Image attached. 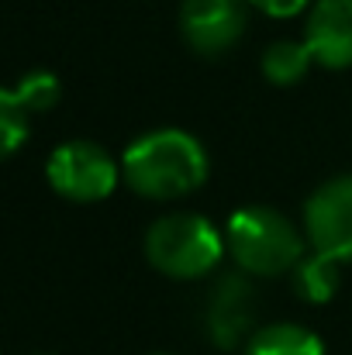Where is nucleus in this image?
Returning a JSON list of instances; mask_svg holds the SVG:
<instances>
[{
  "mask_svg": "<svg viewBox=\"0 0 352 355\" xmlns=\"http://www.w3.org/2000/svg\"><path fill=\"white\" fill-rule=\"evenodd\" d=\"M339 266H342V262H335V259H328V255H321V252L301 259L297 269H294V286H297V293H301L304 300H311V304L332 300L335 290H339Z\"/></svg>",
  "mask_w": 352,
  "mask_h": 355,
  "instance_id": "f8f14e48",
  "label": "nucleus"
},
{
  "mask_svg": "<svg viewBox=\"0 0 352 355\" xmlns=\"http://www.w3.org/2000/svg\"><path fill=\"white\" fill-rule=\"evenodd\" d=\"M0 138H3V155H14L17 145L28 138V114L0 104Z\"/></svg>",
  "mask_w": 352,
  "mask_h": 355,
  "instance_id": "ddd939ff",
  "label": "nucleus"
},
{
  "mask_svg": "<svg viewBox=\"0 0 352 355\" xmlns=\"http://www.w3.org/2000/svg\"><path fill=\"white\" fill-rule=\"evenodd\" d=\"M249 3L269 17H297V14H304V7L311 0H249Z\"/></svg>",
  "mask_w": 352,
  "mask_h": 355,
  "instance_id": "4468645a",
  "label": "nucleus"
},
{
  "mask_svg": "<svg viewBox=\"0 0 352 355\" xmlns=\"http://www.w3.org/2000/svg\"><path fill=\"white\" fill-rule=\"evenodd\" d=\"M56 101H59V80L52 73H42V69L21 76L17 83H10L0 94V104L14 107L21 114H42V111L56 107Z\"/></svg>",
  "mask_w": 352,
  "mask_h": 355,
  "instance_id": "9d476101",
  "label": "nucleus"
},
{
  "mask_svg": "<svg viewBox=\"0 0 352 355\" xmlns=\"http://www.w3.org/2000/svg\"><path fill=\"white\" fill-rule=\"evenodd\" d=\"M252 290L242 276H225L218 286H215V297H211V338L225 349H232L235 342L245 335V328L252 324Z\"/></svg>",
  "mask_w": 352,
  "mask_h": 355,
  "instance_id": "6e6552de",
  "label": "nucleus"
},
{
  "mask_svg": "<svg viewBox=\"0 0 352 355\" xmlns=\"http://www.w3.org/2000/svg\"><path fill=\"white\" fill-rule=\"evenodd\" d=\"M121 176L138 197L176 200L208 180V152L194 135L180 128H159L124 148Z\"/></svg>",
  "mask_w": 352,
  "mask_h": 355,
  "instance_id": "f257e3e1",
  "label": "nucleus"
},
{
  "mask_svg": "<svg viewBox=\"0 0 352 355\" xmlns=\"http://www.w3.org/2000/svg\"><path fill=\"white\" fill-rule=\"evenodd\" d=\"M117 176H121V166L111 159V152L101 148L97 141H83V138L59 145L45 162L49 187L73 204H97V200L111 197Z\"/></svg>",
  "mask_w": 352,
  "mask_h": 355,
  "instance_id": "20e7f679",
  "label": "nucleus"
},
{
  "mask_svg": "<svg viewBox=\"0 0 352 355\" xmlns=\"http://www.w3.org/2000/svg\"><path fill=\"white\" fill-rule=\"evenodd\" d=\"M225 241L235 262L252 276H280L304 259L301 232L269 207H242L228 218Z\"/></svg>",
  "mask_w": 352,
  "mask_h": 355,
  "instance_id": "f03ea898",
  "label": "nucleus"
},
{
  "mask_svg": "<svg viewBox=\"0 0 352 355\" xmlns=\"http://www.w3.org/2000/svg\"><path fill=\"white\" fill-rule=\"evenodd\" d=\"M304 232L315 252L349 262L352 259V176L321 183L304 207Z\"/></svg>",
  "mask_w": 352,
  "mask_h": 355,
  "instance_id": "39448f33",
  "label": "nucleus"
},
{
  "mask_svg": "<svg viewBox=\"0 0 352 355\" xmlns=\"http://www.w3.org/2000/svg\"><path fill=\"white\" fill-rule=\"evenodd\" d=\"M245 0H183L180 31L183 42L201 55L228 52L245 31Z\"/></svg>",
  "mask_w": 352,
  "mask_h": 355,
  "instance_id": "423d86ee",
  "label": "nucleus"
},
{
  "mask_svg": "<svg viewBox=\"0 0 352 355\" xmlns=\"http://www.w3.org/2000/svg\"><path fill=\"white\" fill-rule=\"evenodd\" d=\"M225 245L218 228L201 214H169L159 218L145 235L149 262L173 279H201L218 269Z\"/></svg>",
  "mask_w": 352,
  "mask_h": 355,
  "instance_id": "7ed1b4c3",
  "label": "nucleus"
},
{
  "mask_svg": "<svg viewBox=\"0 0 352 355\" xmlns=\"http://www.w3.org/2000/svg\"><path fill=\"white\" fill-rule=\"evenodd\" d=\"M245 355H325V345L311 328L283 321V324L259 328L249 338Z\"/></svg>",
  "mask_w": 352,
  "mask_h": 355,
  "instance_id": "1a4fd4ad",
  "label": "nucleus"
},
{
  "mask_svg": "<svg viewBox=\"0 0 352 355\" xmlns=\"http://www.w3.org/2000/svg\"><path fill=\"white\" fill-rule=\"evenodd\" d=\"M304 45L325 69L352 66V0H318L308 14Z\"/></svg>",
  "mask_w": 352,
  "mask_h": 355,
  "instance_id": "0eeeda50",
  "label": "nucleus"
},
{
  "mask_svg": "<svg viewBox=\"0 0 352 355\" xmlns=\"http://www.w3.org/2000/svg\"><path fill=\"white\" fill-rule=\"evenodd\" d=\"M311 62H315V55H311V49L304 42L283 38V42H273L262 52V76L269 83H276V87H294L311 69Z\"/></svg>",
  "mask_w": 352,
  "mask_h": 355,
  "instance_id": "9b49d317",
  "label": "nucleus"
}]
</instances>
